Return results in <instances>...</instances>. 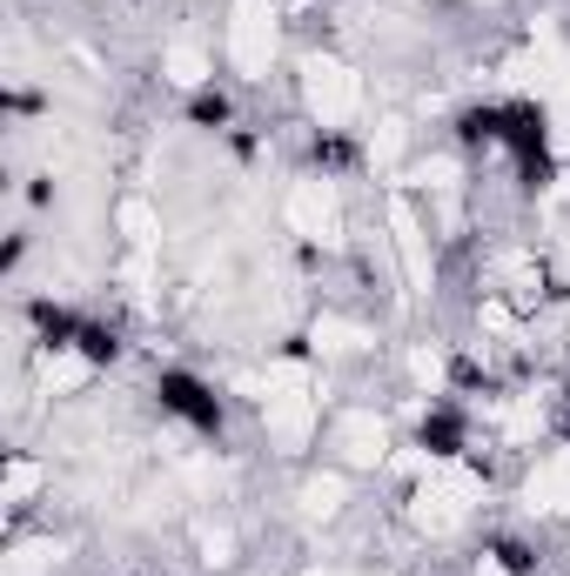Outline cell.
Wrapping results in <instances>:
<instances>
[{
    "mask_svg": "<svg viewBox=\"0 0 570 576\" xmlns=\"http://www.w3.org/2000/svg\"><path fill=\"white\" fill-rule=\"evenodd\" d=\"M154 395H161V409H175L182 423H195L202 436H222V402L195 382V376H182V369H161V382H154Z\"/></svg>",
    "mask_w": 570,
    "mask_h": 576,
    "instance_id": "obj_1",
    "label": "cell"
},
{
    "mask_svg": "<svg viewBox=\"0 0 570 576\" xmlns=\"http://www.w3.org/2000/svg\"><path fill=\"white\" fill-rule=\"evenodd\" d=\"M504 141L517 148L524 188H544V182H550V154H544V108H504Z\"/></svg>",
    "mask_w": 570,
    "mask_h": 576,
    "instance_id": "obj_2",
    "label": "cell"
},
{
    "mask_svg": "<svg viewBox=\"0 0 570 576\" xmlns=\"http://www.w3.org/2000/svg\"><path fill=\"white\" fill-rule=\"evenodd\" d=\"M423 449H430V456H456V449H463V416H456V409L423 416Z\"/></svg>",
    "mask_w": 570,
    "mask_h": 576,
    "instance_id": "obj_3",
    "label": "cell"
},
{
    "mask_svg": "<svg viewBox=\"0 0 570 576\" xmlns=\"http://www.w3.org/2000/svg\"><path fill=\"white\" fill-rule=\"evenodd\" d=\"M34 328H41V336L61 349V343H80V328H88V322H74L67 308H54V302H34Z\"/></svg>",
    "mask_w": 570,
    "mask_h": 576,
    "instance_id": "obj_4",
    "label": "cell"
},
{
    "mask_svg": "<svg viewBox=\"0 0 570 576\" xmlns=\"http://www.w3.org/2000/svg\"><path fill=\"white\" fill-rule=\"evenodd\" d=\"M189 121H195V128H228V95L202 88V95L189 101Z\"/></svg>",
    "mask_w": 570,
    "mask_h": 576,
    "instance_id": "obj_5",
    "label": "cell"
},
{
    "mask_svg": "<svg viewBox=\"0 0 570 576\" xmlns=\"http://www.w3.org/2000/svg\"><path fill=\"white\" fill-rule=\"evenodd\" d=\"M463 141H504V108H470L463 115Z\"/></svg>",
    "mask_w": 570,
    "mask_h": 576,
    "instance_id": "obj_6",
    "label": "cell"
},
{
    "mask_svg": "<svg viewBox=\"0 0 570 576\" xmlns=\"http://www.w3.org/2000/svg\"><path fill=\"white\" fill-rule=\"evenodd\" d=\"M74 349L88 356V362H115V356H121V343H115V328H95V322L80 328V343H74Z\"/></svg>",
    "mask_w": 570,
    "mask_h": 576,
    "instance_id": "obj_7",
    "label": "cell"
},
{
    "mask_svg": "<svg viewBox=\"0 0 570 576\" xmlns=\"http://www.w3.org/2000/svg\"><path fill=\"white\" fill-rule=\"evenodd\" d=\"M491 556H497V563H504V569H510V576H530V569H537V556H530V550H524V543H510V536H504V543H497V550H491Z\"/></svg>",
    "mask_w": 570,
    "mask_h": 576,
    "instance_id": "obj_8",
    "label": "cell"
},
{
    "mask_svg": "<svg viewBox=\"0 0 570 576\" xmlns=\"http://www.w3.org/2000/svg\"><path fill=\"white\" fill-rule=\"evenodd\" d=\"M309 154L322 161V169H349V161H356V148H349V141H336V134H330V141H315Z\"/></svg>",
    "mask_w": 570,
    "mask_h": 576,
    "instance_id": "obj_9",
    "label": "cell"
}]
</instances>
